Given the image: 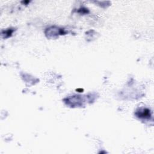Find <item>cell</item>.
I'll use <instances>...</instances> for the list:
<instances>
[{
  "instance_id": "6da1fadb",
  "label": "cell",
  "mask_w": 154,
  "mask_h": 154,
  "mask_svg": "<svg viewBox=\"0 0 154 154\" xmlns=\"http://www.w3.org/2000/svg\"><path fill=\"white\" fill-rule=\"evenodd\" d=\"M136 115L138 118H143V119H149L151 116L150 110L147 109H143L142 110H140V111H138L137 112Z\"/></svg>"
}]
</instances>
